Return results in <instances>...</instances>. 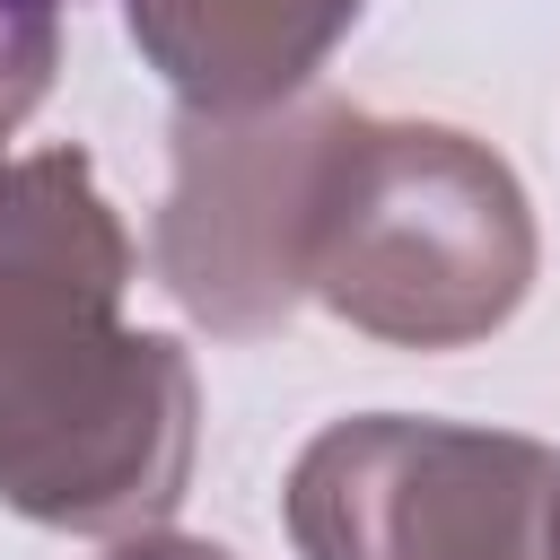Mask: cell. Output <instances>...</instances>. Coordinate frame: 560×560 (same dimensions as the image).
Wrapping results in <instances>:
<instances>
[{"label": "cell", "instance_id": "obj_4", "mask_svg": "<svg viewBox=\"0 0 560 560\" xmlns=\"http://www.w3.org/2000/svg\"><path fill=\"white\" fill-rule=\"evenodd\" d=\"M359 105L289 96L262 114H184L175 184L158 210V280L228 341L280 332L306 298L315 201Z\"/></svg>", "mask_w": 560, "mask_h": 560}, {"label": "cell", "instance_id": "obj_6", "mask_svg": "<svg viewBox=\"0 0 560 560\" xmlns=\"http://www.w3.org/2000/svg\"><path fill=\"white\" fill-rule=\"evenodd\" d=\"M61 9L70 0H0V140L44 105L61 61Z\"/></svg>", "mask_w": 560, "mask_h": 560}, {"label": "cell", "instance_id": "obj_1", "mask_svg": "<svg viewBox=\"0 0 560 560\" xmlns=\"http://www.w3.org/2000/svg\"><path fill=\"white\" fill-rule=\"evenodd\" d=\"M131 236L79 149L0 166V499L61 534H149L201 438L192 359L122 324Z\"/></svg>", "mask_w": 560, "mask_h": 560}, {"label": "cell", "instance_id": "obj_3", "mask_svg": "<svg viewBox=\"0 0 560 560\" xmlns=\"http://www.w3.org/2000/svg\"><path fill=\"white\" fill-rule=\"evenodd\" d=\"M560 455L516 429L332 420L289 464L298 560H542Z\"/></svg>", "mask_w": 560, "mask_h": 560}, {"label": "cell", "instance_id": "obj_5", "mask_svg": "<svg viewBox=\"0 0 560 560\" xmlns=\"http://www.w3.org/2000/svg\"><path fill=\"white\" fill-rule=\"evenodd\" d=\"M368 0H122L131 44L184 96V114L289 105Z\"/></svg>", "mask_w": 560, "mask_h": 560}, {"label": "cell", "instance_id": "obj_8", "mask_svg": "<svg viewBox=\"0 0 560 560\" xmlns=\"http://www.w3.org/2000/svg\"><path fill=\"white\" fill-rule=\"evenodd\" d=\"M542 560H560V490H551V516H542Z\"/></svg>", "mask_w": 560, "mask_h": 560}, {"label": "cell", "instance_id": "obj_2", "mask_svg": "<svg viewBox=\"0 0 560 560\" xmlns=\"http://www.w3.org/2000/svg\"><path fill=\"white\" fill-rule=\"evenodd\" d=\"M525 289L534 210L516 166L446 122L350 114L315 201L306 298L394 350H464L490 341Z\"/></svg>", "mask_w": 560, "mask_h": 560}, {"label": "cell", "instance_id": "obj_7", "mask_svg": "<svg viewBox=\"0 0 560 560\" xmlns=\"http://www.w3.org/2000/svg\"><path fill=\"white\" fill-rule=\"evenodd\" d=\"M105 560H236V551L192 542V534H140V542H122V551H105Z\"/></svg>", "mask_w": 560, "mask_h": 560}]
</instances>
